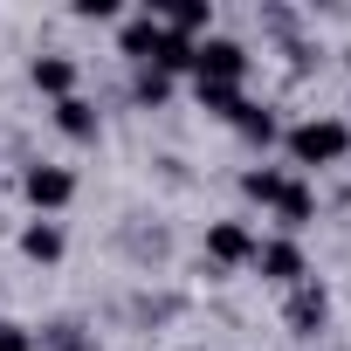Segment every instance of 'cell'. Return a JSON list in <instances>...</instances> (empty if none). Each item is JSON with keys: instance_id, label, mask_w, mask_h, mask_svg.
I'll return each instance as SVG.
<instances>
[{"instance_id": "6da1fadb", "label": "cell", "mask_w": 351, "mask_h": 351, "mask_svg": "<svg viewBox=\"0 0 351 351\" xmlns=\"http://www.w3.org/2000/svg\"><path fill=\"white\" fill-rule=\"evenodd\" d=\"M282 145H289V165L324 172V165H337V158L351 152V124H344V117H303V124L282 131Z\"/></svg>"}, {"instance_id": "7a4b0ae2", "label": "cell", "mask_w": 351, "mask_h": 351, "mask_svg": "<svg viewBox=\"0 0 351 351\" xmlns=\"http://www.w3.org/2000/svg\"><path fill=\"white\" fill-rule=\"evenodd\" d=\"M186 76H193V83H234V90H241L248 49L228 42V35H207V42H193V69H186Z\"/></svg>"}, {"instance_id": "3957f363", "label": "cell", "mask_w": 351, "mask_h": 351, "mask_svg": "<svg viewBox=\"0 0 351 351\" xmlns=\"http://www.w3.org/2000/svg\"><path fill=\"white\" fill-rule=\"evenodd\" d=\"M21 200H28L42 221H56V214L76 200V180H69L62 165H28V172H21Z\"/></svg>"}, {"instance_id": "277c9868", "label": "cell", "mask_w": 351, "mask_h": 351, "mask_svg": "<svg viewBox=\"0 0 351 351\" xmlns=\"http://www.w3.org/2000/svg\"><path fill=\"white\" fill-rule=\"evenodd\" d=\"M255 248H262V241H255L248 221H214V228H207V262H214V269H255Z\"/></svg>"}, {"instance_id": "5b68a950", "label": "cell", "mask_w": 351, "mask_h": 351, "mask_svg": "<svg viewBox=\"0 0 351 351\" xmlns=\"http://www.w3.org/2000/svg\"><path fill=\"white\" fill-rule=\"evenodd\" d=\"M255 269H262V282H282V289H296L310 269H303V248H296V234H276V241H262L255 248Z\"/></svg>"}, {"instance_id": "8992f818", "label": "cell", "mask_w": 351, "mask_h": 351, "mask_svg": "<svg viewBox=\"0 0 351 351\" xmlns=\"http://www.w3.org/2000/svg\"><path fill=\"white\" fill-rule=\"evenodd\" d=\"M324 324H330V289H324L317 276H303V282L289 289V330H296V337H317Z\"/></svg>"}, {"instance_id": "52a82bcc", "label": "cell", "mask_w": 351, "mask_h": 351, "mask_svg": "<svg viewBox=\"0 0 351 351\" xmlns=\"http://www.w3.org/2000/svg\"><path fill=\"white\" fill-rule=\"evenodd\" d=\"M76 76H83V69H76V56H62V49H49V56H35V62H28V83H35L49 104L76 97Z\"/></svg>"}, {"instance_id": "ba28073f", "label": "cell", "mask_w": 351, "mask_h": 351, "mask_svg": "<svg viewBox=\"0 0 351 351\" xmlns=\"http://www.w3.org/2000/svg\"><path fill=\"white\" fill-rule=\"evenodd\" d=\"M117 42H124V56H131L138 69H158V56H165V28H158V14H131Z\"/></svg>"}, {"instance_id": "9c48e42d", "label": "cell", "mask_w": 351, "mask_h": 351, "mask_svg": "<svg viewBox=\"0 0 351 351\" xmlns=\"http://www.w3.org/2000/svg\"><path fill=\"white\" fill-rule=\"evenodd\" d=\"M56 131H62V138H76V145H90V138L104 131V117H97V104H90V97H62V104H56Z\"/></svg>"}, {"instance_id": "30bf717a", "label": "cell", "mask_w": 351, "mask_h": 351, "mask_svg": "<svg viewBox=\"0 0 351 351\" xmlns=\"http://www.w3.org/2000/svg\"><path fill=\"white\" fill-rule=\"evenodd\" d=\"M269 214H276V221H282V234H303V228H310V221H317V193H310V186H303V180H289V186H282V200H276V207H269Z\"/></svg>"}, {"instance_id": "8fae6325", "label": "cell", "mask_w": 351, "mask_h": 351, "mask_svg": "<svg viewBox=\"0 0 351 351\" xmlns=\"http://www.w3.org/2000/svg\"><path fill=\"white\" fill-rule=\"evenodd\" d=\"M62 248H69V241H62V228H56V221H42V214H35V221L21 228V255H28V262H62Z\"/></svg>"}, {"instance_id": "7c38bea8", "label": "cell", "mask_w": 351, "mask_h": 351, "mask_svg": "<svg viewBox=\"0 0 351 351\" xmlns=\"http://www.w3.org/2000/svg\"><path fill=\"white\" fill-rule=\"evenodd\" d=\"M282 186H289V172H282V165H248V172H241V193H248L255 207H276Z\"/></svg>"}, {"instance_id": "4fadbf2b", "label": "cell", "mask_w": 351, "mask_h": 351, "mask_svg": "<svg viewBox=\"0 0 351 351\" xmlns=\"http://www.w3.org/2000/svg\"><path fill=\"white\" fill-rule=\"evenodd\" d=\"M193 97H200V110H214V117H234V110H241V90H234V83H193Z\"/></svg>"}, {"instance_id": "5bb4252c", "label": "cell", "mask_w": 351, "mask_h": 351, "mask_svg": "<svg viewBox=\"0 0 351 351\" xmlns=\"http://www.w3.org/2000/svg\"><path fill=\"white\" fill-rule=\"evenodd\" d=\"M228 124H234V131H241V138H262V145H269V138H276V117H269V110H262V104H248V97H241V110H234V117H228Z\"/></svg>"}, {"instance_id": "9a60e30c", "label": "cell", "mask_w": 351, "mask_h": 351, "mask_svg": "<svg viewBox=\"0 0 351 351\" xmlns=\"http://www.w3.org/2000/svg\"><path fill=\"white\" fill-rule=\"evenodd\" d=\"M131 97H138V104H165V97H172V76H165V69H138Z\"/></svg>"}, {"instance_id": "2e32d148", "label": "cell", "mask_w": 351, "mask_h": 351, "mask_svg": "<svg viewBox=\"0 0 351 351\" xmlns=\"http://www.w3.org/2000/svg\"><path fill=\"white\" fill-rule=\"evenodd\" d=\"M49 344H56V351H90L83 324H49Z\"/></svg>"}, {"instance_id": "e0dca14e", "label": "cell", "mask_w": 351, "mask_h": 351, "mask_svg": "<svg viewBox=\"0 0 351 351\" xmlns=\"http://www.w3.org/2000/svg\"><path fill=\"white\" fill-rule=\"evenodd\" d=\"M42 337L28 330V324H0V351H35Z\"/></svg>"}, {"instance_id": "ac0fdd59", "label": "cell", "mask_w": 351, "mask_h": 351, "mask_svg": "<svg viewBox=\"0 0 351 351\" xmlns=\"http://www.w3.org/2000/svg\"><path fill=\"white\" fill-rule=\"evenodd\" d=\"M76 14H83V21H117V8H110V0H83Z\"/></svg>"}]
</instances>
